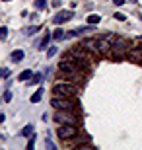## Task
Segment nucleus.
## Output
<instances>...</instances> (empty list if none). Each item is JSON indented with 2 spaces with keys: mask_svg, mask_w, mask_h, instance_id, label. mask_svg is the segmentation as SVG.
<instances>
[{
  "mask_svg": "<svg viewBox=\"0 0 142 150\" xmlns=\"http://www.w3.org/2000/svg\"><path fill=\"white\" fill-rule=\"evenodd\" d=\"M4 2H10V0H4Z\"/></svg>",
  "mask_w": 142,
  "mask_h": 150,
  "instance_id": "33",
  "label": "nucleus"
},
{
  "mask_svg": "<svg viewBox=\"0 0 142 150\" xmlns=\"http://www.w3.org/2000/svg\"><path fill=\"white\" fill-rule=\"evenodd\" d=\"M55 55H57V47H51V49L47 51V57H49V59H53Z\"/></svg>",
  "mask_w": 142,
  "mask_h": 150,
  "instance_id": "22",
  "label": "nucleus"
},
{
  "mask_svg": "<svg viewBox=\"0 0 142 150\" xmlns=\"http://www.w3.org/2000/svg\"><path fill=\"white\" fill-rule=\"evenodd\" d=\"M126 53H129V41H125V39L111 41V55L115 59H123V57H126Z\"/></svg>",
  "mask_w": 142,
  "mask_h": 150,
  "instance_id": "4",
  "label": "nucleus"
},
{
  "mask_svg": "<svg viewBox=\"0 0 142 150\" xmlns=\"http://www.w3.org/2000/svg\"><path fill=\"white\" fill-rule=\"evenodd\" d=\"M59 70H60V78L62 80H68V82H74V84H82L84 82V70L78 67L76 62L68 61V59H62L59 64Z\"/></svg>",
  "mask_w": 142,
  "mask_h": 150,
  "instance_id": "1",
  "label": "nucleus"
},
{
  "mask_svg": "<svg viewBox=\"0 0 142 150\" xmlns=\"http://www.w3.org/2000/svg\"><path fill=\"white\" fill-rule=\"evenodd\" d=\"M31 133H33V125H25V127L22 129V137H29Z\"/></svg>",
  "mask_w": 142,
  "mask_h": 150,
  "instance_id": "18",
  "label": "nucleus"
},
{
  "mask_svg": "<svg viewBox=\"0 0 142 150\" xmlns=\"http://www.w3.org/2000/svg\"><path fill=\"white\" fill-rule=\"evenodd\" d=\"M55 121L59 125H78L76 115H72V111H68V109H57Z\"/></svg>",
  "mask_w": 142,
  "mask_h": 150,
  "instance_id": "5",
  "label": "nucleus"
},
{
  "mask_svg": "<svg viewBox=\"0 0 142 150\" xmlns=\"http://www.w3.org/2000/svg\"><path fill=\"white\" fill-rule=\"evenodd\" d=\"M33 144H35V137L31 134V139H29V142H28V150H31V148H33Z\"/></svg>",
  "mask_w": 142,
  "mask_h": 150,
  "instance_id": "25",
  "label": "nucleus"
},
{
  "mask_svg": "<svg viewBox=\"0 0 142 150\" xmlns=\"http://www.w3.org/2000/svg\"><path fill=\"white\" fill-rule=\"evenodd\" d=\"M57 134H59L60 139H72L74 134H78V125H59L57 129Z\"/></svg>",
  "mask_w": 142,
  "mask_h": 150,
  "instance_id": "7",
  "label": "nucleus"
},
{
  "mask_svg": "<svg viewBox=\"0 0 142 150\" xmlns=\"http://www.w3.org/2000/svg\"><path fill=\"white\" fill-rule=\"evenodd\" d=\"M41 78H43L41 74H33V76H31V84H37V82H41Z\"/></svg>",
  "mask_w": 142,
  "mask_h": 150,
  "instance_id": "23",
  "label": "nucleus"
},
{
  "mask_svg": "<svg viewBox=\"0 0 142 150\" xmlns=\"http://www.w3.org/2000/svg\"><path fill=\"white\" fill-rule=\"evenodd\" d=\"M131 2H132V4H136V2H138V0H131Z\"/></svg>",
  "mask_w": 142,
  "mask_h": 150,
  "instance_id": "29",
  "label": "nucleus"
},
{
  "mask_svg": "<svg viewBox=\"0 0 142 150\" xmlns=\"http://www.w3.org/2000/svg\"><path fill=\"white\" fill-rule=\"evenodd\" d=\"M64 59L76 62L82 70H90V55H82L78 49H72V51H68V53H64Z\"/></svg>",
  "mask_w": 142,
  "mask_h": 150,
  "instance_id": "3",
  "label": "nucleus"
},
{
  "mask_svg": "<svg viewBox=\"0 0 142 150\" xmlns=\"http://www.w3.org/2000/svg\"><path fill=\"white\" fill-rule=\"evenodd\" d=\"M12 100V92H10V90H8V92H6V94H4V101H10Z\"/></svg>",
  "mask_w": 142,
  "mask_h": 150,
  "instance_id": "26",
  "label": "nucleus"
},
{
  "mask_svg": "<svg viewBox=\"0 0 142 150\" xmlns=\"http://www.w3.org/2000/svg\"><path fill=\"white\" fill-rule=\"evenodd\" d=\"M64 35H66V33H64V31H62V29H60V28L53 31V39H55V41H59V39H62V37H64Z\"/></svg>",
  "mask_w": 142,
  "mask_h": 150,
  "instance_id": "17",
  "label": "nucleus"
},
{
  "mask_svg": "<svg viewBox=\"0 0 142 150\" xmlns=\"http://www.w3.org/2000/svg\"><path fill=\"white\" fill-rule=\"evenodd\" d=\"M0 101H2V100H0Z\"/></svg>",
  "mask_w": 142,
  "mask_h": 150,
  "instance_id": "34",
  "label": "nucleus"
},
{
  "mask_svg": "<svg viewBox=\"0 0 142 150\" xmlns=\"http://www.w3.org/2000/svg\"><path fill=\"white\" fill-rule=\"evenodd\" d=\"M53 39V35L49 33V31H45V35H43V39H41V43H39V49H47L49 47V41Z\"/></svg>",
  "mask_w": 142,
  "mask_h": 150,
  "instance_id": "11",
  "label": "nucleus"
},
{
  "mask_svg": "<svg viewBox=\"0 0 142 150\" xmlns=\"http://www.w3.org/2000/svg\"><path fill=\"white\" fill-rule=\"evenodd\" d=\"M10 76V70H8V68H0V80H2V78H8Z\"/></svg>",
  "mask_w": 142,
  "mask_h": 150,
  "instance_id": "19",
  "label": "nucleus"
},
{
  "mask_svg": "<svg viewBox=\"0 0 142 150\" xmlns=\"http://www.w3.org/2000/svg\"><path fill=\"white\" fill-rule=\"evenodd\" d=\"M99 22H101V18H99L97 14H90V16H88V23H90V25H97Z\"/></svg>",
  "mask_w": 142,
  "mask_h": 150,
  "instance_id": "14",
  "label": "nucleus"
},
{
  "mask_svg": "<svg viewBox=\"0 0 142 150\" xmlns=\"http://www.w3.org/2000/svg\"><path fill=\"white\" fill-rule=\"evenodd\" d=\"M131 57H132V61H138L142 62V51L136 49V51H131Z\"/></svg>",
  "mask_w": 142,
  "mask_h": 150,
  "instance_id": "16",
  "label": "nucleus"
},
{
  "mask_svg": "<svg viewBox=\"0 0 142 150\" xmlns=\"http://www.w3.org/2000/svg\"><path fill=\"white\" fill-rule=\"evenodd\" d=\"M115 6H121V4H125V0H113Z\"/></svg>",
  "mask_w": 142,
  "mask_h": 150,
  "instance_id": "28",
  "label": "nucleus"
},
{
  "mask_svg": "<svg viewBox=\"0 0 142 150\" xmlns=\"http://www.w3.org/2000/svg\"><path fill=\"white\" fill-rule=\"evenodd\" d=\"M31 76H33V72H31V70H23V72L20 74L18 78H20L22 82H25V80H31Z\"/></svg>",
  "mask_w": 142,
  "mask_h": 150,
  "instance_id": "15",
  "label": "nucleus"
},
{
  "mask_svg": "<svg viewBox=\"0 0 142 150\" xmlns=\"http://www.w3.org/2000/svg\"><path fill=\"white\" fill-rule=\"evenodd\" d=\"M23 61V51L22 49H18L12 53V62H22Z\"/></svg>",
  "mask_w": 142,
  "mask_h": 150,
  "instance_id": "12",
  "label": "nucleus"
},
{
  "mask_svg": "<svg viewBox=\"0 0 142 150\" xmlns=\"http://www.w3.org/2000/svg\"><path fill=\"white\" fill-rule=\"evenodd\" d=\"M8 37V28H0V39Z\"/></svg>",
  "mask_w": 142,
  "mask_h": 150,
  "instance_id": "24",
  "label": "nucleus"
},
{
  "mask_svg": "<svg viewBox=\"0 0 142 150\" xmlns=\"http://www.w3.org/2000/svg\"><path fill=\"white\" fill-rule=\"evenodd\" d=\"M78 92L76 84L74 82H57L55 86H53V96H57V98H74Z\"/></svg>",
  "mask_w": 142,
  "mask_h": 150,
  "instance_id": "2",
  "label": "nucleus"
},
{
  "mask_svg": "<svg viewBox=\"0 0 142 150\" xmlns=\"http://www.w3.org/2000/svg\"><path fill=\"white\" fill-rule=\"evenodd\" d=\"M138 49H140V51H142V45H140V47H138Z\"/></svg>",
  "mask_w": 142,
  "mask_h": 150,
  "instance_id": "32",
  "label": "nucleus"
},
{
  "mask_svg": "<svg viewBox=\"0 0 142 150\" xmlns=\"http://www.w3.org/2000/svg\"><path fill=\"white\" fill-rule=\"evenodd\" d=\"M138 18H140V22H142V14H138Z\"/></svg>",
  "mask_w": 142,
  "mask_h": 150,
  "instance_id": "30",
  "label": "nucleus"
},
{
  "mask_svg": "<svg viewBox=\"0 0 142 150\" xmlns=\"http://www.w3.org/2000/svg\"><path fill=\"white\" fill-rule=\"evenodd\" d=\"M107 35L105 37H99V39H95L97 41V49H99V57H107V55H111V43L107 41Z\"/></svg>",
  "mask_w": 142,
  "mask_h": 150,
  "instance_id": "8",
  "label": "nucleus"
},
{
  "mask_svg": "<svg viewBox=\"0 0 142 150\" xmlns=\"http://www.w3.org/2000/svg\"><path fill=\"white\" fill-rule=\"evenodd\" d=\"M43 92H45V88H39L37 92L31 96V103H39V101H41V98H43Z\"/></svg>",
  "mask_w": 142,
  "mask_h": 150,
  "instance_id": "13",
  "label": "nucleus"
},
{
  "mask_svg": "<svg viewBox=\"0 0 142 150\" xmlns=\"http://www.w3.org/2000/svg\"><path fill=\"white\" fill-rule=\"evenodd\" d=\"M45 6H47V4H45V0H35V8H37V10H43Z\"/></svg>",
  "mask_w": 142,
  "mask_h": 150,
  "instance_id": "20",
  "label": "nucleus"
},
{
  "mask_svg": "<svg viewBox=\"0 0 142 150\" xmlns=\"http://www.w3.org/2000/svg\"><path fill=\"white\" fill-rule=\"evenodd\" d=\"M115 20H119V22H125V16H123V14H119V12H117V14H115Z\"/></svg>",
  "mask_w": 142,
  "mask_h": 150,
  "instance_id": "27",
  "label": "nucleus"
},
{
  "mask_svg": "<svg viewBox=\"0 0 142 150\" xmlns=\"http://www.w3.org/2000/svg\"><path fill=\"white\" fill-rule=\"evenodd\" d=\"M80 47L99 57V49H97V41H95V39H90V37H88V39H82V41H80Z\"/></svg>",
  "mask_w": 142,
  "mask_h": 150,
  "instance_id": "9",
  "label": "nucleus"
},
{
  "mask_svg": "<svg viewBox=\"0 0 142 150\" xmlns=\"http://www.w3.org/2000/svg\"><path fill=\"white\" fill-rule=\"evenodd\" d=\"M138 41H142V35H140V37H138Z\"/></svg>",
  "mask_w": 142,
  "mask_h": 150,
  "instance_id": "31",
  "label": "nucleus"
},
{
  "mask_svg": "<svg viewBox=\"0 0 142 150\" xmlns=\"http://www.w3.org/2000/svg\"><path fill=\"white\" fill-rule=\"evenodd\" d=\"M72 16H74V12H72V10H60L59 14H55L53 22H55V23H64V22H68V20H72Z\"/></svg>",
  "mask_w": 142,
  "mask_h": 150,
  "instance_id": "10",
  "label": "nucleus"
},
{
  "mask_svg": "<svg viewBox=\"0 0 142 150\" xmlns=\"http://www.w3.org/2000/svg\"><path fill=\"white\" fill-rule=\"evenodd\" d=\"M39 29H41V25H33V28H29V29H28V33H29V35H33V33H37Z\"/></svg>",
  "mask_w": 142,
  "mask_h": 150,
  "instance_id": "21",
  "label": "nucleus"
},
{
  "mask_svg": "<svg viewBox=\"0 0 142 150\" xmlns=\"http://www.w3.org/2000/svg\"><path fill=\"white\" fill-rule=\"evenodd\" d=\"M51 105L55 107V109H68V111L76 109V103L72 101V98H57V96H53Z\"/></svg>",
  "mask_w": 142,
  "mask_h": 150,
  "instance_id": "6",
  "label": "nucleus"
}]
</instances>
